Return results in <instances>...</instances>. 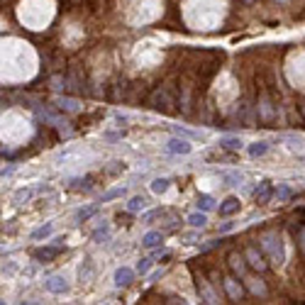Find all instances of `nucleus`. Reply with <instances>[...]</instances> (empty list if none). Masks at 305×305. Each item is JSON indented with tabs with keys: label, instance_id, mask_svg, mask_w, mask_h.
Wrapping results in <instances>:
<instances>
[{
	"label": "nucleus",
	"instance_id": "19",
	"mask_svg": "<svg viewBox=\"0 0 305 305\" xmlns=\"http://www.w3.org/2000/svg\"><path fill=\"white\" fill-rule=\"evenodd\" d=\"M100 205H103V203H93V205H83V207H78L76 210V215H74V218H76V222H88V220L93 218V215H98V210H100Z\"/></svg>",
	"mask_w": 305,
	"mask_h": 305
},
{
	"label": "nucleus",
	"instance_id": "43",
	"mask_svg": "<svg viewBox=\"0 0 305 305\" xmlns=\"http://www.w3.org/2000/svg\"><path fill=\"white\" fill-rule=\"evenodd\" d=\"M298 159H300V161H303V163H305V156H298Z\"/></svg>",
	"mask_w": 305,
	"mask_h": 305
},
{
	"label": "nucleus",
	"instance_id": "13",
	"mask_svg": "<svg viewBox=\"0 0 305 305\" xmlns=\"http://www.w3.org/2000/svg\"><path fill=\"white\" fill-rule=\"evenodd\" d=\"M196 288H198V293H200V298H203L205 303H220V298L215 295V291L207 286V281L203 278V276H196Z\"/></svg>",
	"mask_w": 305,
	"mask_h": 305
},
{
	"label": "nucleus",
	"instance_id": "14",
	"mask_svg": "<svg viewBox=\"0 0 305 305\" xmlns=\"http://www.w3.org/2000/svg\"><path fill=\"white\" fill-rule=\"evenodd\" d=\"M269 149H271V142H266V139H256V142L247 144V154H249L251 159H262V156H266Z\"/></svg>",
	"mask_w": 305,
	"mask_h": 305
},
{
	"label": "nucleus",
	"instance_id": "11",
	"mask_svg": "<svg viewBox=\"0 0 305 305\" xmlns=\"http://www.w3.org/2000/svg\"><path fill=\"white\" fill-rule=\"evenodd\" d=\"M93 276H96V262H93L90 256H86L83 262L78 264V281H81V284H90Z\"/></svg>",
	"mask_w": 305,
	"mask_h": 305
},
{
	"label": "nucleus",
	"instance_id": "41",
	"mask_svg": "<svg viewBox=\"0 0 305 305\" xmlns=\"http://www.w3.org/2000/svg\"><path fill=\"white\" fill-rule=\"evenodd\" d=\"M122 137V132H108L105 134V139H110V142H115V139H120Z\"/></svg>",
	"mask_w": 305,
	"mask_h": 305
},
{
	"label": "nucleus",
	"instance_id": "29",
	"mask_svg": "<svg viewBox=\"0 0 305 305\" xmlns=\"http://www.w3.org/2000/svg\"><path fill=\"white\" fill-rule=\"evenodd\" d=\"M281 142H286L291 149H298L305 142V137L303 134H295V132H288V134H281Z\"/></svg>",
	"mask_w": 305,
	"mask_h": 305
},
{
	"label": "nucleus",
	"instance_id": "34",
	"mask_svg": "<svg viewBox=\"0 0 305 305\" xmlns=\"http://www.w3.org/2000/svg\"><path fill=\"white\" fill-rule=\"evenodd\" d=\"M293 196V193H291V188H288V185H281V188H276V200H278V203H284V200H288V198Z\"/></svg>",
	"mask_w": 305,
	"mask_h": 305
},
{
	"label": "nucleus",
	"instance_id": "36",
	"mask_svg": "<svg viewBox=\"0 0 305 305\" xmlns=\"http://www.w3.org/2000/svg\"><path fill=\"white\" fill-rule=\"evenodd\" d=\"M234 227H237V222H232V220H225V222L220 225V234H227V232H232Z\"/></svg>",
	"mask_w": 305,
	"mask_h": 305
},
{
	"label": "nucleus",
	"instance_id": "8",
	"mask_svg": "<svg viewBox=\"0 0 305 305\" xmlns=\"http://www.w3.org/2000/svg\"><path fill=\"white\" fill-rule=\"evenodd\" d=\"M229 262V269H232V273L237 276V278H244L247 276V269H249V264H247V259H244V254H237V251H232L227 256Z\"/></svg>",
	"mask_w": 305,
	"mask_h": 305
},
{
	"label": "nucleus",
	"instance_id": "35",
	"mask_svg": "<svg viewBox=\"0 0 305 305\" xmlns=\"http://www.w3.org/2000/svg\"><path fill=\"white\" fill-rule=\"evenodd\" d=\"M159 215H163L161 207H156V210H147V213L142 215V222H144V225H149V222H152L154 218H159Z\"/></svg>",
	"mask_w": 305,
	"mask_h": 305
},
{
	"label": "nucleus",
	"instance_id": "39",
	"mask_svg": "<svg viewBox=\"0 0 305 305\" xmlns=\"http://www.w3.org/2000/svg\"><path fill=\"white\" fill-rule=\"evenodd\" d=\"M120 161H112V166H105V174H120L125 171V166H118Z\"/></svg>",
	"mask_w": 305,
	"mask_h": 305
},
{
	"label": "nucleus",
	"instance_id": "37",
	"mask_svg": "<svg viewBox=\"0 0 305 305\" xmlns=\"http://www.w3.org/2000/svg\"><path fill=\"white\" fill-rule=\"evenodd\" d=\"M218 244H222V240H207L205 244H200V251H210V249H215Z\"/></svg>",
	"mask_w": 305,
	"mask_h": 305
},
{
	"label": "nucleus",
	"instance_id": "9",
	"mask_svg": "<svg viewBox=\"0 0 305 305\" xmlns=\"http://www.w3.org/2000/svg\"><path fill=\"white\" fill-rule=\"evenodd\" d=\"M134 276H137V269H132V266H120V269H115L112 284L118 286V288H125V286H130L132 281H134Z\"/></svg>",
	"mask_w": 305,
	"mask_h": 305
},
{
	"label": "nucleus",
	"instance_id": "18",
	"mask_svg": "<svg viewBox=\"0 0 305 305\" xmlns=\"http://www.w3.org/2000/svg\"><path fill=\"white\" fill-rule=\"evenodd\" d=\"M242 281H244V286H247V291H249V293L262 295V298L266 295V286H264V281H259L256 276H249V273H247Z\"/></svg>",
	"mask_w": 305,
	"mask_h": 305
},
{
	"label": "nucleus",
	"instance_id": "2",
	"mask_svg": "<svg viewBox=\"0 0 305 305\" xmlns=\"http://www.w3.org/2000/svg\"><path fill=\"white\" fill-rule=\"evenodd\" d=\"M64 249H66V240H64V237H56L52 244H46V247H39V249H34L32 256H34V262L49 264V262H54V259H56V256H59V254H61Z\"/></svg>",
	"mask_w": 305,
	"mask_h": 305
},
{
	"label": "nucleus",
	"instance_id": "7",
	"mask_svg": "<svg viewBox=\"0 0 305 305\" xmlns=\"http://www.w3.org/2000/svg\"><path fill=\"white\" fill-rule=\"evenodd\" d=\"M52 105H54L59 112H66V115H74V112H81V100L78 98H71V96H56L52 100Z\"/></svg>",
	"mask_w": 305,
	"mask_h": 305
},
{
	"label": "nucleus",
	"instance_id": "4",
	"mask_svg": "<svg viewBox=\"0 0 305 305\" xmlns=\"http://www.w3.org/2000/svg\"><path fill=\"white\" fill-rule=\"evenodd\" d=\"M193 139H185V137H181V134H174V137H169L166 139V152L169 154H176V156H188V154L193 152Z\"/></svg>",
	"mask_w": 305,
	"mask_h": 305
},
{
	"label": "nucleus",
	"instance_id": "28",
	"mask_svg": "<svg viewBox=\"0 0 305 305\" xmlns=\"http://www.w3.org/2000/svg\"><path fill=\"white\" fill-rule=\"evenodd\" d=\"M34 193H37V188H32V185H27V188H20V191L15 193V198H12V200H15L17 205H22V203H27V200H32V196H34Z\"/></svg>",
	"mask_w": 305,
	"mask_h": 305
},
{
	"label": "nucleus",
	"instance_id": "12",
	"mask_svg": "<svg viewBox=\"0 0 305 305\" xmlns=\"http://www.w3.org/2000/svg\"><path fill=\"white\" fill-rule=\"evenodd\" d=\"M222 286H225V291H227L229 300H242V295H244V288H242V284L237 281V276L232 273V276H227L225 281H222Z\"/></svg>",
	"mask_w": 305,
	"mask_h": 305
},
{
	"label": "nucleus",
	"instance_id": "1",
	"mask_svg": "<svg viewBox=\"0 0 305 305\" xmlns=\"http://www.w3.org/2000/svg\"><path fill=\"white\" fill-rule=\"evenodd\" d=\"M259 247L266 254V259L276 266H281L286 262V251H284V240L278 232H264L262 240H259Z\"/></svg>",
	"mask_w": 305,
	"mask_h": 305
},
{
	"label": "nucleus",
	"instance_id": "38",
	"mask_svg": "<svg viewBox=\"0 0 305 305\" xmlns=\"http://www.w3.org/2000/svg\"><path fill=\"white\" fill-rule=\"evenodd\" d=\"M15 171H17V163H8V166H3V178H10Z\"/></svg>",
	"mask_w": 305,
	"mask_h": 305
},
{
	"label": "nucleus",
	"instance_id": "25",
	"mask_svg": "<svg viewBox=\"0 0 305 305\" xmlns=\"http://www.w3.org/2000/svg\"><path fill=\"white\" fill-rule=\"evenodd\" d=\"M127 196V188L125 185H118V188H110L108 193H103L100 196V203H112V200H118V198Z\"/></svg>",
	"mask_w": 305,
	"mask_h": 305
},
{
	"label": "nucleus",
	"instance_id": "15",
	"mask_svg": "<svg viewBox=\"0 0 305 305\" xmlns=\"http://www.w3.org/2000/svg\"><path fill=\"white\" fill-rule=\"evenodd\" d=\"M256 115L262 118L264 122H273V118H276V110H273V105H271V100L266 98H259V105H256Z\"/></svg>",
	"mask_w": 305,
	"mask_h": 305
},
{
	"label": "nucleus",
	"instance_id": "32",
	"mask_svg": "<svg viewBox=\"0 0 305 305\" xmlns=\"http://www.w3.org/2000/svg\"><path fill=\"white\" fill-rule=\"evenodd\" d=\"M49 86L54 88V90H68V78H64V76H52L49 78Z\"/></svg>",
	"mask_w": 305,
	"mask_h": 305
},
{
	"label": "nucleus",
	"instance_id": "3",
	"mask_svg": "<svg viewBox=\"0 0 305 305\" xmlns=\"http://www.w3.org/2000/svg\"><path fill=\"white\" fill-rule=\"evenodd\" d=\"M149 105H152L156 112H171L174 110V96L169 93V88L166 86H159L152 90V96H149Z\"/></svg>",
	"mask_w": 305,
	"mask_h": 305
},
{
	"label": "nucleus",
	"instance_id": "24",
	"mask_svg": "<svg viewBox=\"0 0 305 305\" xmlns=\"http://www.w3.org/2000/svg\"><path fill=\"white\" fill-rule=\"evenodd\" d=\"M220 178H222V183H227V185L244 183V174H240V171H220Z\"/></svg>",
	"mask_w": 305,
	"mask_h": 305
},
{
	"label": "nucleus",
	"instance_id": "42",
	"mask_svg": "<svg viewBox=\"0 0 305 305\" xmlns=\"http://www.w3.org/2000/svg\"><path fill=\"white\" fill-rule=\"evenodd\" d=\"M298 244H300V249L305 251V227L300 229V234H298Z\"/></svg>",
	"mask_w": 305,
	"mask_h": 305
},
{
	"label": "nucleus",
	"instance_id": "27",
	"mask_svg": "<svg viewBox=\"0 0 305 305\" xmlns=\"http://www.w3.org/2000/svg\"><path fill=\"white\" fill-rule=\"evenodd\" d=\"M171 130H174V134H181V137H185V139H205L200 132H196V130H188V127H181V125H171Z\"/></svg>",
	"mask_w": 305,
	"mask_h": 305
},
{
	"label": "nucleus",
	"instance_id": "16",
	"mask_svg": "<svg viewBox=\"0 0 305 305\" xmlns=\"http://www.w3.org/2000/svg\"><path fill=\"white\" fill-rule=\"evenodd\" d=\"M218 147L220 149H229V152H240V149H247V142L242 137H220Z\"/></svg>",
	"mask_w": 305,
	"mask_h": 305
},
{
	"label": "nucleus",
	"instance_id": "23",
	"mask_svg": "<svg viewBox=\"0 0 305 305\" xmlns=\"http://www.w3.org/2000/svg\"><path fill=\"white\" fill-rule=\"evenodd\" d=\"M185 222H188L193 229H203L207 225V213H203V210H196V213H191V215L185 218Z\"/></svg>",
	"mask_w": 305,
	"mask_h": 305
},
{
	"label": "nucleus",
	"instance_id": "44",
	"mask_svg": "<svg viewBox=\"0 0 305 305\" xmlns=\"http://www.w3.org/2000/svg\"><path fill=\"white\" fill-rule=\"evenodd\" d=\"M303 115H305V105H303Z\"/></svg>",
	"mask_w": 305,
	"mask_h": 305
},
{
	"label": "nucleus",
	"instance_id": "10",
	"mask_svg": "<svg viewBox=\"0 0 305 305\" xmlns=\"http://www.w3.org/2000/svg\"><path fill=\"white\" fill-rule=\"evenodd\" d=\"M240 207H242L240 198H237V196H227L218 205V213H220V218H232L234 213H240Z\"/></svg>",
	"mask_w": 305,
	"mask_h": 305
},
{
	"label": "nucleus",
	"instance_id": "6",
	"mask_svg": "<svg viewBox=\"0 0 305 305\" xmlns=\"http://www.w3.org/2000/svg\"><path fill=\"white\" fill-rule=\"evenodd\" d=\"M244 259H247V264H249V269H254V271H259V273H264L266 269H269V259H266V254L259 251L256 247H249V249L244 251Z\"/></svg>",
	"mask_w": 305,
	"mask_h": 305
},
{
	"label": "nucleus",
	"instance_id": "17",
	"mask_svg": "<svg viewBox=\"0 0 305 305\" xmlns=\"http://www.w3.org/2000/svg\"><path fill=\"white\" fill-rule=\"evenodd\" d=\"M161 242H163L161 229H149V232L142 237V247H147V249H156V247H161Z\"/></svg>",
	"mask_w": 305,
	"mask_h": 305
},
{
	"label": "nucleus",
	"instance_id": "26",
	"mask_svg": "<svg viewBox=\"0 0 305 305\" xmlns=\"http://www.w3.org/2000/svg\"><path fill=\"white\" fill-rule=\"evenodd\" d=\"M147 205H149V200L144 196H132L130 200H127V210H130V213H142Z\"/></svg>",
	"mask_w": 305,
	"mask_h": 305
},
{
	"label": "nucleus",
	"instance_id": "20",
	"mask_svg": "<svg viewBox=\"0 0 305 305\" xmlns=\"http://www.w3.org/2000/svg\"><path fill=\"white\" fill-rule=\"evenodd\" d=\"M110 240V222L108 220H103L98 227H96V232L90 234V242H96V244H103V242Z\"/></svg>",
	"mask_w": 305,
	"mask_h": 305
},
{
	"label": "nucleus",
	"instance_id": "5",
	"mask_svg": "<svg viewBox=\"0 0 305 305\" xmlns=\"http://www.w3.org/2000/svg\"><path fill=\"white\" fill-rule=\"evenodd\" d=\"M44 291L52 295H64L71 291V284L66 281V276L61 273H56V276H49V278H44Z\"/></svg>",
	"mask_w": 305,
	"mask_h": 305
},
{
	"label": "nucleus",
	"instance_id": "33",
	"mask_svg": "<svg viewBox=\"0 0 305 305\" xmlns=\"http://www.w3.org/2000/svg\"><path fill=\"white\" fill-rule=\"evenodd\" d=\"M15 271H17V262L8 259V262L3 264V278H10V276H12Z\"/></svg>",
	"mask_w": 305,
	"mask_h": 305
},
{
	"label": "nucleus",
	"instance_id": "22",
	"mask_svg": "<svg viewBox=\"0 0 305 305\" xmlns=\"http://www.w3.org/2000/svg\"><path fill=\"white\" fill-rule=\"evenodd\" d=\"M54 229H56V225L54 222H44V225H39L37 229H32V240H49L52 234H54Z\"/></svg>",
	"mask_w": 305,
	"mask_h": 305
},
{
	"label": "nucleus",
	"instance_id": "40",
	"mask_svg": "<svg viewBox=\"0 0 305 305\" xmlns=\"http://www.w3.org/2000/svg\"><path fill=\"white\" fill-rule=\"evenodd\" d=\"M112 120L120 122V125H127V122H130V118H127L125 112H115V115H112Z\"/></svg>",
	"mask_w": 305,
	"mask_h": 305
},
{
	"label": "nucleus",
	"instance_id": "21",
	"mask_svg": "<svg viewBox=\"0 0 305 305\" xmlns=\"http://www.w3.org/2000/svg\"><path fill=\"white\" fill-rule=\"evenodd\" d=\"M149 188H152L154 196H163V193L171 188V178H166V176H156V178H152Z\"/></svg>",
	"mask_w": 305,
	"mask_h": 305
},
{
	"label": "nucleus",
	"instance_id": "31",
	"mask_svg": "<svg viewBox=\"0 0 305 305\" xmlns=\"http://www.w3.org/2000/svg\"><path fill=\"white\" fill-rule=\"evenodd\" d=\"M152 264H154L152 256H142V259L137 262V266H134V269H137V273H139V276H147V273H149V269H152Z\"/></svg>",
	"mask_w": 305,
	"mask_h": 305
},
{
	"label": "nucleus",
	"instance_id": "30",
	"mask_svg": "<svg viewBox=\"0 0 305 305\" xmlns=\"http://www.w3.org/2000/svg\"><path fill=\"white\" fill-rule=\"evenodd\" d=\"M196 205H198V210H203V213H210V210H215V207H218V205H215V198L207 196V193H203V196L198 198Z\"/></svg>",
	"mask_w": 305,
	"mask_h": 305
}]
</instances>
